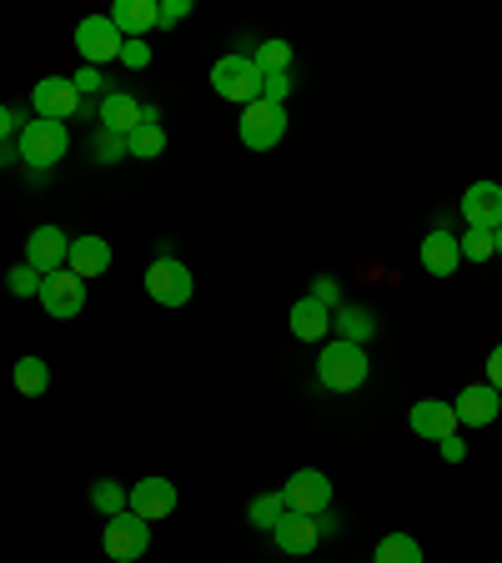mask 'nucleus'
Returning <instances> with one entry per match:
<instances>
[{
  "label": "nucleus",
  "instance_id": "f257e3e1",
  "mask_svg": "<svg viewBox=\"0 0 502 563\" xmlns=\"http://www.w3.org/2000/svg\"><path fill=\"white\" fill-rule=\"evenodd\" d=\"M367 373H372V363H367V352L357 347V342H327L322 347V357H316V383L332 387V393H357V387L367 383Z\"/></svg>",
  "mask_w": 502,
  "mask_h": 563
},
{
  "label": "nucleus",
  "instance_id": "f03ea898",
  "mask_svg": "<svg viewBox=\"0 0 502 563\" xmlns=\"http://www.w3.org/2000/svg\"><path fill=\"white\" fill-rule=\"evenodd\" d=\"M70 152V136H66V121H25L21 126V141H15V156H21L25 166H35V172H46V166L66 162Z\"/></svg>",
  "mask_w": 502,
  "mask_h": 563
},
{
  "label": "nucleus",
  "instance_id": "7ed1b4c3",
  "mask_svg": "<svg viewBox=\"0 0 502 563\" xmlns=\"http://www.w3.org/2000/svg\"><path fill=\"white\" fill-rule=\"evenodd\" d=\"M211 91L222 96V101H261V70L257 60L246 56V51H232V56H222L216 66H211Z\"/></svg>",
  "mask_w": 502,
  "mask_h": 563
},
{
  "label": "nucleus",
  "instance_id": "20e7f679",
  "mask_svg": "<svg viewBox=\"0 0 502 563\" xmlns=\"http://www.w3.org/2000/svg\"><path fill=\"white\" fill-rule=\"evenodd\" d=\"M101 549H105V559H116V563L146 559V549H152V523H146V518H136L131 508H121V514L105 518Z\"/></svg>",
  "mask_w": 502,
  "mask_h": 563
},
{
  "label": "nucleus",
  "instance_id": "39448f33",
  "mask_svg": "<svg viewBox=\"0 0 502 563\" xmlns=\"http://www.w3.org/2000/svg\"><path fill=\"white\" fill-rule=\"evenodd\" d=\"M146 292H152V302H161V307H187L191 292H197V282H191L187 262L156 257L152 267H146Z\"/></svg>",
  "mask_w": 502,
  "mask_h": 563
},
{
  "label": "nucleus",
  "instance_id": "423d86ee",
  "mask_svg": "<svg viewBox=\"0 0 502 563\" xmlns=\"http://www.w3.org/2000/svg\"><path fill=\"white\" fill-rule=\"evenodd\" d=\"M281 504H287V514H327L332 508V478L327 473H316V468H302L287 478V488H281Z\"/></svg>",
  "mask_w": 502,
  "mask_h": 563
},
{
  "label": "nucleus",
  "instance_id": "0eeeda50",
  "mask_svg": "<svg viewBox=\"0 0 502 563\" xmlns=\"http://www.w3.org/2000/svg\"><path fill=\"white\" fill-rule=\"evenodd\" d=\"M242 141L252 152H271L281 136H287V106H271V101H252L242 111Z\"/></svg>",
  "mask_w": 502,
  "mask_h": 563
},
{
  "label": "nucleus",
  "instance_id": "6e6552de",
  "mask_svg": "<svg viewBox=\"0 0 502 563\" xmlns=\"http://www.w3.org/2000/svg\"><path fill=\"white\" fill-rule=\"evenodd\" d=\"M76 46H81L86 66L101 70V60H121V46H126V35L111 25V15H86L76 25Z\"/></svg>",
  "mask_w": 502,
  "mask_h": 563
},
{
  "label": "nucleus",
  "instance_id": "1a4fd4ad",
  "mask_svg": "<svg viewBox=\"0 0 502 563\" xmlns=\"http://www.w3.org/2000/svg\"><path fill=\"white\" fill-rule=\"evenodd\" d=\"M41 307H46L51 317H60V322L81 317V307H86V282L76 277L70 267H60V272H51V277H41Z\"/></svg>",
  "mask_w": 502,
  "mask_h": 563
},
{
  "label": "nucleus",
  "instance_id": "9d476101",
  "mask_svg": "<svg viewBox=\"0 0 502 563\" xmlns=\"http://www.w3.org/2000/svg\"><path fill=\"white\" fill-rule=\"evenodd\" d=\"M31 106L41 121H66V117H76L86 101H81V91H76L70 76H46V81H35Z\"/></svg>",
  "mask_w": 502,
  "mask_h": 563
},
{
  "label": "nucleus",
  "instance_id": "9b49d317",
  "mask_svg": "<svg viewBox=\"0 0 502 563\" xmlns=\"http://www.w3.org/2000/svg\"><path fill=\"white\" fill-rule=\"evenodd\" d=\"M462 222L468 232H498L502 227V187L498 181H472L462 191Z\"/></svg>",
  "mask_w": 502,
  "mask_h": 563
},
{
  "label": "nucleus",
  "instance_id": "f8f14e48",
  "mask_svg": "<svg viewBox=\"0 0 502 563\" xmlns=\"http://www.w3.org/2000/svg\"><path fill=\"white\" fill-rule=\"evenodd\" d=\"M131 514L146 518V523H161V518H171L176 508V483L171 478H141L131 483Z\"/></svg>",
  "mask_w": 502,
  "mask_h": 563
},
{
  "label": "nucleus",
  "instance_id": "ddd939ff",
  "mask_svg": "<svg viewBox=\"0 0 502 563\" xmlns=\"http://www.w3.org/2000/svg\"><path fill=\"white\" fill-rule=\"evenodd\" d=\"M70 257V236L60 227H35L31 242H25V267H35L41 277L60 272V262Z\"/></svg>",
  "mask_w": 502,
  "mask_h": 563
},
{
  "label": "nucleus",
  "instance_id": "4468645a",
  "mask_svg": "<svg viewBox=\"0 0 502 563\" xmlns=\"http://www.w3.org/2000/svg\"><path fill=\"white\" fill-rule=\"evenodd\" d=\"M453 412H457V422H468V428H492L498 412H502V393L498 387H488V383H472V387L457 393Z\"/></svg>",
  "mask_w": 502,
  "mask_h": 563
},
{
  "label": "nucleus",
  "instance_id": "2eb2a0df",
  "mask_svg": "<svg viewBox=\"0 0 502 563\" xmlns=\"http://www.w3.org/2000/svg\"><path fill=\"white\" fill-rule=\"evenodd\" d=\"M412 433L427 438V443H447V438H457V412H453V402H437V398L412 402Z\"/></svg>",
  "mask_w": 502,
  "mask_h": 563
},
{
  "label": "nucleus",
  "instance_id": "dca6fc26",
  "mask_svg": "<svg viewBox=\"0 0 502 563\" xmlns=\"http://www.w3.org/2000/svg\"><path fill=\"white\" fill-rule=\"evenodd\" d=\"M271 543H277L281 553H292V559H306V553L322 543V533H316V518H306V514H281V523L271 528Z\"/></svg>",
  "mask_w": 502,
  "mask_h": 563
},
{
  "label": "nucleus",
  "instance_id": "f3484780",
  "mask_svg": "<svg viewBox=\"0 0 502 563\" xmlns=\"http://www.w3.org/2000/svg\"><path fill=\"white\" fill-rule=\"evenodd\" d=\"M111 25H116L126 41H141V35H152L161 25V5L156 0H116L111 5Z\"/></svg>",
  "mask_w": 502,
  "mask_h": 563
},
{
  "label": "nucleus",
  "instance_id": "a211bd4d",
  "mask_svg": "<svg viewBox=\"0 0 502 563\" xmlns=\"http://www.w3.org/2000/svg\"><path fill=\"white\" fill-rule=\"evenodd\" d=\"M66 267L76 272L81 282H96L101 272H111V242H105V236H76V242H70Z\"/></svg>",
  "mask_w": 502,
  "mask_h": 563
},
{
  "label": "nucleus",
  "instance_id": "6ab92c4d",
  "mask_svg": "<svg viewBox=\"0 0 502 563\" xmlns=\"http://www.w3.org/2000/svg\"><path fill=\"white\" fill-rule=\"evenodd\" d=\"M96 121H101L105 131H121V136H131V131L141 126V101H131L126 91H105L101 106H96Z\"/></svg>",
  "mask_w": 502,
  "mask_h": 563
},
{
  "label": "nucleus",
  "instance_id": "aec40b11",
  "mask_svg": "<svg viewBox=\"0 0 502 563\" xmlns=\"http://www.w3.org/2000/svg\"><path fill=\"white\" fill-rule=\"evenodd\" d=\"M457 262H462V246H457L453 232H427V242H422V267L433 272V277H453Z\"/></svg>",
  "mask_w": 502,
  "mask_h": 563
},
{
  "label": "nucleus",
  "instance_id": "412c9836",
  "mask_svg": "<svg viewBox=\"0 0 502 563\" xmlns=\"http://www.w3.org/2000/svg\"><path fill=\"white\" fill-rule=\"evenodd\" d=\"M332 332V312L322 302H312V297H302V302H292V338L302 342H322Z\"/></svg>",
  "mask_w": 502,
  "mask_h": 563
},
{
  "label": "nucleus",
  "instance_id": "4be33fe9",
  "mask_svg": "<svg viewBox=\"0 0 502 563\" xmlns=\"http://www.w3.org/2000/svg\"><path fill=\"white\" fill-rule=\"evenodd\" d=\"M332 328H337L342 342H357V347H362V342L377 332V322H372V312H367V307H342V312L332 317Z\"/></svg>",
  "mask_w": 502,
  "mask_h": 563
},
{
  "label": "nucleus",
  "instance_id": "5701e85b",
  "mask_svg": "<svg viewBox=\"0 0 502 563\" xmlns=\"http://www.w3.org/2000/svg\"><path fill=\"white\" fill-rule=\"evenodd\" d=\"M15 387H21L25 398H41V393L51 387V363L46 357H21V363H15Z\"/></svg>",
  "mask_w": 502,
  "mask_h": 563
},
{
  "label": "nucleus",
  "instance_id": "b1692460",
  "mask_svg": "<svg viewBox=\"0 0 502 563\" xmlns=\"http://www.w3.org/2000/svg\"><path fill=\"white\" fill-rule=\"evenodd\" d=\"M377 563H422V543L412 533H387L377 543Z\"/></svg>",
  "mask_w": 502,
  "mask_h": 563
},
{
  "label": "nucleus",
  "instance_id": "393cba45",
  "mask_svg": "<svg viewBox=\"0 0 502 563\" xmlns=\"http://www.w3.org/2000/svg\"><path fill=\"white\" fill-rule=\"evenodd\" d=\"M161 152H166L161 121H141V126L131 131V156H136V162H152V156H161Z\"/></svg>",
  "mask_w": 502,
  "mask_h": 563
},
{
  "label": "nucleus",
  "instance_id": "a878e982",
  "mask_svg": "<svg viewBox=\"0 0 502 563\" xmlns=\"http://www.w3.org/2000/svg\"><path fill=\"white\" fill-rule=\"evenodd\" d=\"M252 60H257L261 76H277V70H292V46H287V41H257Z\"/></svg>",
  "mask_w": 502,
  "mask_h": 563
},
{
  "label": "nucleus",
  "instance_id": "bb28decb",
  "mask_svg": "<svg viewBox=\"0 0 502 563\" xmlns=\"http://www.w3.org/2000/svg\"><path fill=\"white\" fill-rule=\"evenodd\" d=\"M131 504V493H126V483H116V478H101V483H91V508L96 514H121V508Z\"/></svg>",
  "mask_w": 502,
  "mask_h": 563
},
{
  "label": "nucleus",
  "instance_id": "cd10ccee",
  "mask_svg": "<svg viewBox=\"0 0 502 563\" xmlns=\"http://www.w3.org/2000/svg\"><path fill=\"white\" fill-rule=\"evenodd\" d=\"M281 514H287V504H281V493H257L252 504H246V518H252V528H277Z\"/></svg>",
  "mask_w": 502,
  "mask_h": 563
},
{
  "label": "nucleus",
  "instance_id": "c85d7f7f",
  "mask_svg": "<svg viewBox=\"0 0 502 563\" xmlns=\"http://www.w3.org/2000/svg\"><path fill=\"white\" fill-rule=\"evenodd\" d=\"M96 156H101L105 166H111V162H131V136L96 126Z\"/></svg>",
  "mask_w": 502,
  "mask_h": 563
},
{
  "label": "nucleus",
  "instance_id": "c756f323",
  "mask_svg": "<svg viewBox=\"0 0 502 563\" xmlns=\"http://www.w3.org/2000/svg\"><path fill=\"white\" fill-rule=\"evenodd\" d=\"M5 287H11L15 297H41V272L25 267V262H21V267L5 272Z\"/></svg>",
  "mask_w": 502,
  "mask_h": 563
},
{
  "label": "nucleus",
  "instance_id": "7c9ffc66",
  "mask_svg": "<svg viewBox=\"0 0 502 563\" xmlns=\"http://www.w3.org/2000/svg\"><path fill=\"white\" fill-rule=\"evenodd\" d=\"M287 96H292V70H277V76H261V101H271V106H287Z\"/></svg>",
  "mask_w": 502,
  "mask_h": 563
},
{
  "label": "nucleus",
  "instance_id": "2f4dec72",
  "mask_svg": "<svg viewBox=\"0 0 502 563\" xmlns=\"http://www.w3.org/2000/svg\"><path fill=\"white\" fill-rule=\"evenodd\" d=\"M457 246H462V257H468V262H488V257H492V232L457 236Z\"/></svg>",
  "mask_w": 502,
  "mask_h": 563
},
{
  "label": "nucleus",
  "instance_id": "473e14b6",
  "mask_svg": "<svg viewBox=\"0 0 502 563\" xmlns=\"http://www.w3.org/2000/svg\"><path fill=\"white\" fill-rule=\"evenodd\" d=\"M121 60H126L131 70H146L152 66V46H146V41H126V46H121Z\"/></svg>",
  "mask_w": 502,
  "mask_h": 563
},
{
  "label": "nucleus",
  "instance_id": "72a5a7b5",
  "mask_svg": "<svg viewBox=\"0 0 502 563\" xmlns=\"http://www.w3.org/2000/svg\"><path fill=\"white\" fill-rule=\"evenodd\" d=\"M306 297H312V302H322V307L332 312L342 292H337V282H332V277H316V282H312V292H306Z\"/></svg>",
  "mask_w": 502,
  "mask_h": 563
},
{
  "label": "nucleus",
  "instance_id": "f704fd0d",
  "mask_svg": "<svg viewBox=\"0 0 502 563\" xmlns=\"http://www.w3.org/2000/svg\"><path fill=\"white\" fill-rule=\"evenodd\" d=\"M70 81H76V91H81V96H96V91H101V86H105V76H101V70H96V66H81V70H76V76H70Z\"/></svg>",
  "mask_w": 502,
  "mask_h": 563
},
{
  "label": "nucleus",
  "instance_id": "c9c22d12",
  "mask_svg": "<svg viewBox=\"0 0 502 563\" xmlns=\"http://www.w3.org/2000/svg\"><path fill=\"white\" fill-rule=\"evenodd\" d=\"M191 15V0H166L161 5V25H181Z\"/></svg>",
  "mask_w": 502,
  "mask_h": 563
},
{
  "label": "nucleus",
  "instance_id": "e433bc0d",
  "mask_svg": "<svg viewBox=\"0 0 502 563\" xmlns=\"http://www.w3.org/2000/svg\"><path fill=\"white\" fill-rule=\"evenodd\" d=\"M488 387H498L502 393V342L492 347V357H488Z\"/></svg>",
  "mask_w": 502,
  "mask_h": 563
},
{
  "label": "nucleus",
  "instance_id": "4c0bfd02",
  "mask_svg": "<svg viewBox=\"0 0 502 563\" xmlns=\"http://www.w3.org/2000/svg\"><path fill=\"white\" fill-rule=\"evenodd\" d=\"M437 448H443L447 463H462V457H468V443H462V438H447V443H437Z\"/></svg>",
  "mask_w": 502,
  "mask_h": 563
},
{
  "label": "nucleus",
  "instance_id": "58836bf2",
  "mask_svg": "<svg viewBox=\"0 0 502 563\" xmlns=\"http://www.w3.org/2000/svg\"><path fill=\"white\" fill-rule=\"evenodd\" d=\"M15 121H21V117H15L11 106H0V146H5V136L15 131Z\"/></svg>",
  "mask_w": 502,
  "mask_h": 563
},
{
  "label": "nucleus",
  "instance_id": "ea45409f",
  "mask_svg": "<svg viewBox=\"0 0 502 563\" xmlns=\"http://www.w3.org/2000/svg\"><path fill=\"white\" fill-rule=\"evenodd\" d=\"M492 252H498V257H502V227H498V232H492Z\"/></svg>",
  "mask_w": 502,
  "mask_h": 563
}]
</instances>
